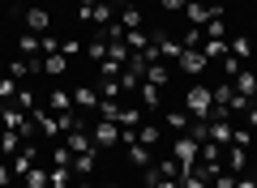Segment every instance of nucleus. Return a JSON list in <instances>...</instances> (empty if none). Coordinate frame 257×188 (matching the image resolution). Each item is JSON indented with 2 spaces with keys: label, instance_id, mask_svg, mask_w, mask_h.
Here are the masks:
<instances>
[{
  "label": "nucleus",
  "instance_id": "f257e3e1",
  "mask_svg": "<svg viewBox=\"0 0 257 188\" xmlns=\"http://www.w3.org/2000/svg\"><path fill=\"white\" fill-rule=\"evenodd\" d=\"M184 111H189L193 120H210V111H214V94L202 86V81H193V86L184 90Z\"/></svg>",
  "mask_w": 257,
  "mask_h": 188
},
{
  "label": "nucleus",
  "instance_id": "f03ea898",
  "mask_svg": "<svg viewBox=\"0 0 257 188\" xmlns=\"http://www.w3.org/2000/svg\"><path fill=\"white\" fill-rule=\"evenodd\" d=\"M197 150H202V145L193 141L189 133H180V137H176V141H172V158L180 162V171H189V167H197Z\"/></svg>",
  "mask_w": 257,
  "mask_h": 188
},
{
  "label": "nucleus",
  "instance_id": "7ed1b4c3",
  "mask_svg": "<svg viewBox=\"0 0 257 188\" xmlns=\"http://www.w3.org/2000/svg\"><path fill=\"white\" fill-rule=\"evenodd\" d=\"M184 18H189V26H206V22L223 18V5H202V0H189V5H184Z\"/></svg>",
  "mask_w": 257,
  "mask_h": 188
},
{
  "label": "nucleus",
  "instance_id": "20e7f679",
  "mask_svg": "<svg viewBox=\"0 0 257 188\" xmlns=\"http://www.w3.org/2000/svg\"><path fill=\"white\" fill-rule=\"evenodd\" d=\"M176 64H180V73H189V77H202V73H206V64H210V60L202 56V47H184V52H180V60H176Z\"/></svg>",
  "mask_w": 257,
  "mask_h": 188
},
{
  "label": "nucleus",
  "instance_id": "39448f33",
  "mask_svg": "<svg viewBox=\"0 0 257 188\" xmlns=\"http://www.w3.org/2000/svg\"><path fill=\"white\" fill-rule=\"evenodd\" d=\"M52 26H56V22H52V13H47L43 5H30V9H26V30H30V35H47Z\"/></svg>",
  "mask_w": 257,
  "mask_h": 188
},
{
  "label": "nucleus",
  "instance_id": "423d86ee",
  "mask_svg": "<svg viewBox=\"0 0 257 188\" xmlns=\"http://www.w3.org/2000/svg\"><path fill=\"white\" fill-rule=\"evenodd\" d=\"M35 162H39V145H30V141H26V145H22V150L9 158V167H13V175H26Z\"/></svg>",
  "mask_w": 257,
  "mask_h": 188
},
{
  "label": "nucleus",
  "instance_id": "0eeeda50",
  "mask_svg": "<svg viewBox=\"0 0 257 188\" xmlns=\"http://www.w3.org/2000/svg\"><path fill=\"white\" fill-rule=\"evenodd\" d=\"M94 145H103V150L120 145V124L116 120H99V124H94Z\"/></svg>",
  "mask_w": 257,
  "mask_h": 188
},
{
  "label": "nucleus",
  "instance_id": "6e6552de",
  "mask_svg": "<svg viewBox=\"0 0 257 188\" xmlns=\"http://www.w3.org/2000/svg\"><path fill=\"white\" fill-rule=\"evenodd\" d=\"M116 124L120 128H138V124H146V107H133V103H120V111H116Z\"/></svg>",
  "mask_w": 257,
  "mask_h": 188
},
{
  "label": "nucleus",
  "instance_id": "1a4fd4ad",
  "mask_svg": "<svg viewBox=\"0 0 257 188\" xmlns=\"http://www.w3.org/2000/svg\"><path fill=\"white\" fill-rule=\"evenodd\" d=\"M99 99H103V94L94 86H77L73 90V107L77 111H99Z\"/></svg>",
  "mask_w": 257,
  "mask_h": 188
},
{
  "label": "nucleus",
  "instance_id": "9d476101",
  "mask_svg": "<svg viewBox=\"0 0 257 188\" xmlns=\"http://www.w3.org/2000/svg\"><path fill=\"white\" fill-rule=\"evenodd\" d=\"M47 111H56V116H64V111H73V90H47Z\"/></svg>",
  "mask_w": 257,
  "mask_h": 188
},
{
  "label": "nucleus",
  "instance_id": "9b49d317",
  "mask_svg": "<svg viewBox=\"0 0 257 188\" xmlns=\"http://www.w3.org/2000/svg\"><path fill=\"white\" fill-rule=\"evenodd\" d=\"M206 124H210V141H214V145H231V133H236V128H231V116L206 120Z\"/></svg>",
  "mask_w": 257,
  "mask_h": 188
},
{
  "label": "nucleus",
  "instance_id": "f8f14e48",
  "mask_svg": "<svg viewBox=\"0 0 257 188\" xmlns=\"http://www.w3.org/2000/svg\"><path fill=\"white\" fill-rule=\"evenodd\" d=\"M202 56H206V60H227L231 43H227V39H202Z\"/></svg>",
  "mask_w": 257,
  "mask_h": 188
},
{
  "label": "nucleus",
  "instance_id": "ddd939ff",
  "mask_svg": "<svg viewBox=\"0 0 257 188\" xmlns=\"http://www.w3.org/2000/svg\"><path fill=\"white\" fill-rule=\"evenodd\" d=\"M159 99H163V90H159L155 81H142V86H138V103H142L146 111H155V107H159Z\"/></svg>",
  "mask_w": 257,
  "mask_h": 188
},
{
  "label": "nucleus",
  "instance_id": "4468645a",
  "mask_svg": "<svg viewBox=\"0 0 257 188\" xmlns=\"http://www.w3.org/2000/svg\"><path fill=\"white\" fill-rule=\"evenodd\" d=\"M231 86L244 94V99H257V73H248V69H240L236 77H231Z\"/></svg>",
  "mask_w": 257,
  "mask_h": 188
},
{
  "label": "nucleus",
  "instance_id": "2eb2a0df",
  "mask_svg": "<svg viewBox=\"0 0 257 188\" xmlns=\"http://www.w3.org/2000/svg\"><path fill=\"white\" fill-rule=\"evenodd\" d=\"M47 179H52V188H73V167H69V162H56V167L47 171Z\"/></svg>",
  "mask_w": 257,
  "mask_h": 188
},
{
  "label": "nucleus",
  "instance_id": "dca6fc26",
  "mask_svg": "<svg viewBox=\"0 0 257 188\" xmlns=\"http://www.w3.org/2000/svg\"><path fill=\"white\" fill-rule=\"evenodd\" d=\"M64 145H69V154H90V133L86 128H73V133L64 137Z\"/></svg>",
  "mask_w": 257,
  "mask_h": 188
},
{
  "label": "nucleus",
  "instance_id": "f3484780",
  "mask_svg": "<svg viewBox=\"0 0 257 188\" xmlns=\"http://www.w3.org/2000/svg\"><path fill=\"white\" fill-rule=\"evenodd\" d=\"M180 188H210V175L202 167H189V171H180Z\"/></svg>",
  "mask_w": 257,
  "mask_h": 188
},
{
  "label": "nucleus",
  "instance_id": "a211bd4d",
  "mask_svg": "<svg viewBox=\"0 0 257 188\" xmlns=\"http://www.w3.org/2000/svg\"><path fill=\"white\" fill-rule=\"evenodd\" d=\"M116 81H120V90H124V94H138V86H142V81H146V77H142L138 69H128V64H124Z\"/></svg>",
  "mask_w": 257,
  "mask_h": 188
},
{
  "label": "nucleus",
  "instance_id": "6ab92c4d",
  "mask_svg": "<svg viewBox=\"0 0 257 188\" xmlns=\"http://www.w3.org/2000/svg\"><path fill=\"white\" fill-rule=\"evenodd\" d=\"M227 162H223V167H231V175H240V171H244L248 167V150H244V145H227Z\"/></svg>",
  "mask_w": 257,
  "mask_h": 188
},
{
  "label": "nucleus",
  "instance_id": "aec40b11",
  "mask_svg": "<svg viewBox=\"0 0 257 188\" xmlns=\"http://www.w3.org/2000/svg\"><path fill=\"white\" fill-rule=\"evenodd\" d=\"M116 22L124 30H142V9H138V5H124V9L116 13Z\"/></svg>",
  "mask_w": 257,
  "mask_h": 188
},
{
  "label": "nucleus",
  "instance_id": "412c9836",
  "mask_svg": "<svg viewBox=\"0 0 257 188\" xmlns=\"http://www.w3.org/2000/svg\"><path fill=\"white\" fill-rule=\"evenodd\" d=\"M163 124L167 128H176V133H189V124H193V116H189V111H167V116H163Z\"/></svg>",
  "mask_w": 257,
  "mask_h": 188
},
{
  "label": "nucleus",
  "instance_id": "4be33fe9",
  "mask_svg": "<svg viewBox=\"0 0 257 188\" xmlns=\"http://www.w3.org/2000/svg\"><path fill=\"white\" fill-rule=\"evenodd\" d=\"M124 47H128V52H146L150 35H146V30H124Z\"/></svg>",
  "mask_w": 257,
  "mask_h": 188
},
{
  "label": "nucleus",
  "instance_id": "5701e85b",
  "mask_svg": "<svg viewBox=\"0 0 257 188\" xmlns=\"http://www.w3.org/2000/svg\"><path fill=\"white\" fill-rule=\"evenodd\" d=\"M155 43H159V56H167V60H180V52H184V47L176 43V39H167V35H155Z\"/></svg>",
  "mask_w": 257,
  "mask_h": 188
},
{
  "label": "nucleus",
  "instance_id": "b1692460",
  "mask_svg": "<svg viewBox=\"0 0 257 188\" xmlns=\"http://www.w3.org/2000/svg\"><path fill=\"white\" fill-rule=\"evenodd\" d=\"M64 69H69V60H64L60 52H56V56H43V73H47V77H64Z\"/></svg>",
  "mask_w": 257,
  "mask_h": 188
},
{
  "label": "nucleus",
  "instance_id": "393cba45",
  "mask_svg": "<svg viewBox=\"0 0 257 188\" xmlns=\"http://www.w3.org/2000/svg\"><path fill=\"white\" fill-rule=\"evenodd\" d=\"M69 167H73V175H90V171H94V150L90 154H73V162H69Z\"/></svg>",
  "mask_w": 257,
  "mask_h": 188
},
{
  "label": "nucleus",
  "instance_id": "a878e982",
  "mask_svg": "<svg viewBox=\"0 0 257 188\" xmlns=\"http://www.w3.org/2000/svg\"><path fill=\"white\" fill-rule=\"evenodd\" d=\"M22 179H26V188H52V179H47V171L39 167V162H35V167H30Z\"/></svg>",
  "mask_w": 257,
  "mask_h": 188
},
{
  "label": "nucleus",
  "instance_id": "bb28decb",
  "mask_svg": "<svg viewBox=\"0 0 257 188\" xmlns=\"http://www.w3.org/2000/svg\"><path fill=\"white\" fill-rule=\"evenodd\" d=\"M0 145H5V158H13V154L22 150V133H13V128H5V133H0Z\"/></svg>",
  "mask_w": 257,
  "mask_h": 188
},
{
  "label": "nucleus",
  "instance_id": "cd10ccee",
  "mask_svg": "<svg viewBox=\"0 0 257 188\" xmlns=\"http://www.w3.org/2000/svg\"><path fill=\"white\" fill-rule=\"evenodd\" d=\"M231 56H236V60H248V56H253V39L236 35V39H231Z\"/></svg>",
  "mask_w": 257,
  "mask_h": 188
},
{
  "label": "nucleus",
  "instance_id": "c85d7f7f",
  "mask_svg": "<svg viewBox=\"0 0 257 188\" xmlns=\"http://www.w3.org/2000/svg\"><path fill=\"white\" fill-rule=\"evenodd\" d=\"M138 141H142V145H159V141H163V128H155V124H138Z\"/></svg>",
  "mask_w": 257,
  "mask_h": 188
},
{
  "label": "nucleus",
  "instance_id": "c756f323",
  "mask_svg": "<svg viewBox=\"0 0 257 188\" xmlns=\"http://www.w3.org/2000/svg\"><path fill=\"white\" fill-rule=\"evenodd\" d=\"M18 90H22V81H13L9 73H5V77H0V103H13V99H18Z\"/></svg>",
  "mask_w": 257,
  "mask_h": 188
},
{
  "label": "nucleus",
  "instance_id": "7c9ffc66",
  "mask_svg": "<svg viewBox=\"0 0 257 188\" xmlns=\"http://www.w3.org/2000/svg\"><path fill=\"white\" fill-rule=\"evenodd\" d=\"M146 81H155V86H159V90H163V86H167V81H172V73H167V69H163V64H146Z\"/></svg>",
  "mask_w": 257,
  "mask_h": 188
},
{
  "label": "nucleus",
  "instance_id": "2f4dec72",
  "mask_svg": "<svg viewBox=\"0 0 257 188\" xmlns=\"http://www.w3.org/2000/svg\"><path fill=\"white\" fill-rule=\"evenodd\" d=\"M99 94H103V99H120L124 90H120V81H116V77H99Z\"/></svg>",
  "mask_w": 257,
  "mask_h": 188
},
{
  "label": "nucleus",
  "instance_id": "473e14b6",
  "mask_svg": "<svg viewBox=\"0 0 257 188\" xmlns=\"http://www.w3.org/2000/svg\"><path fill=\"white\" fill-rule=\"evenodd\" d=\"M86 56H90V60H107V39H94V43H86Z\"/></svg>",
  "mask_w": 257,
  "mask_h": 188
},
{
  "label": "nucleus",
  "instance_id": "72a5a7b5",
  "mask_svg": "<svg viewBox=\"0 0 257 188\" xmlns=\"http://www.w3.org/2000/svg\"><path fill=\"white\" fill-rule=\"evenodd\" d=\"M202 35H206V39H223V35H227V26H223V18L206 22V26H202Z\"/></svg>",
  "mask_w": 257,
  "mask_h": 188
},
{
  "label": "nucleus",
  "instance_id": "f704fd0d",
  "mask_svg": "<svg viewBox=\"0 0 257 188\" xmlns=\"http://www.w3.org/2000/svg\"><path fill=\"white\" fill-rule=\"evenodd\" d=\"M18 47H22V56H39V35H30V30H26Z\"/></svg>",
  "mask_w": 257,
  "mask_h": 188
},
{
  "label": "nucleus",
  "instance_id": "c9c22d12",
  "mask_svg": "<svg viewBox=\"0 0 257 188\" xmlns=\"http://www.w3.org/2000/svg\"><path fill=\"white\" fill-rule=\"evenodd\" d=\"M210 188H236V175L231 171H219V175H210Z\"/></svg>",
  "mask_w": 257,
  "mask_h": 188
},
{
  "label": "nucleus",
  "instance_id": "e433bc0d",
  "mask_svg": "<svg viewBox=\"0 0 257 188\" xmlns=\"http://www.w3.org/2000/svg\"><path fill=\"white\" fill-rule=\"evenodd\" d=\"M240 69H244V64H240V60H236V56H227V60H223V77H227V81H231V77H236V73H240Z\"/></svg>",
  "mask_w": 257,
  "mask_h": 188
},
{
  "label": "nucleus",
  "instance_id": "4c0bfd02",
  "mask_svg": "<svg viewBox=\"0 0 257 188\" xmlns=\"http://www.w3.org/2000/svg\"><path fill=\"white\" fill-rule=\"evenodd\" d=\"M248 141H253V133H248V128H236V133H231V145H244V150H248Z\"/></svg>",
  "mask_w": 257,
  "mask_h": 188
},
{
  "label": "nucleus",
  "instance_id": "58836bf2",
  "mask_svg": "<svg viewBox=\"0 0 257 188\" xmlns=\"http://www.w3.org/2000/svg\"><path fill=\"white\" fill-rule=\"evenodd\" d=\"M77 52H82V43H77V39H64V43H60V56H77Z\"/></svg>",
  "mask_w": 257,
  "mask_h": 188
},
{
  "label": "nucleus",
  "instance_id": "ea45409f",
  "mask_svg": "<svg viewBox=\"0 0 257 188\" xmlns=\"http://www.w3.org/2000/svg\"><path fill=\"white\" fill-rule=\"evenodd\" d=\"M52 162H73V154H69V145H56V154H52Z\"/></svg>",
  "mask_w": 257,
  "mask_h": 188
},
{
  "label": "nucleus",
  "instance_id": "a19ab883",
  "mask_svg": "<svg viewBox=\"0 0 257 188\" xmlns=\"http://www.w3.org/2000/svg\"><path fill=\"white\" fill-rule=\"evenodd\" d=\"M184 5H189V0H163V9H167V13H184Z\"/></svg>",
  "mask_w": 257,
  "mask_h": 188
},
{
  "label": "nucleus",
  "instance_id": "79ce46f5",
  "mask_svg": "<svg viewBox=\"0 0 257 188\" xmlns=\"http://www.w3.org/2000/svg\"><path fill=\"white\" fill-rule=\"evenodd\" d=\"M9 179H13V167H5V162H0V188H9Z\"/></svg>",
  "mask_w": 257,
  "mask_h": 188
},
{
  "label": "nucleus",
  "instance_id": "37998d69",
  "mask_svg": "<svg viewBox=\"0 0 257 188\" xmlns=\"http://www.w3.org/2000/svg\"><path fill=\"white\" fill-rule=\"evenodd\" d=\"M236 188H257V179H244V175H236Z\"/></svg>",
  "mask_w": 257,
  "mask_h": 188
},
{
  "label": "nucleus",
  "instance_id": "c03bdc74",
  "mask_svg": "<svg viewBox=\"0 0 257 188\" xmlns=\"http://www.w3.org/2000/svg\"><path fill=\"white\" fill-rule=\"evenodd\" d=\"M159 188H180V175H176V179H163Z\"/></svg>",
  "mask_w": 257,
  "mask_h": 188
},
{
  "label": "nucleus",
  "instance_id": "a18cd8bd",
  "mask_svg": "<svg viewBox=\"0 0 257 188\" xmlns=\"http://www.w3.org/2000/svg\"><path fill=\"white\" fill-rule=\"evenodd\" d=\"M73 188H90V184H86V179H77V184H73Z\"/></svg>",
  "mask_w": 257,
  "mask_h": 188
},
{
  "label": "nucleus",
  "instance_id": "49530a36",
  "mask_svg": "<svg viewBox=\"0 0 257 188\" xmlns=\"http://www.w3.org/2000/svg\"><path fill=\"white\" fill-rule=\"evenodd\" d=\"M77 5H94V0H77Z\"/></svg>",
  "mask_w": 257,
  "mask_h": 188
},
{
  "label": "nucleus",
  "instance_id": "de8ad7c7",
  "mask_svg": "<svg viewBox=\"0 0 257 188\" xmlns=\"http://www.w3.org/2000/svg\"><path fill=\"white\" fill-rule=\"evenodd\" d=\"M0 162H5V145H0Z\"/></svg>",
  "mask_w": 257,
  "mask_h": 188
},
{
  "label": "nucleus",
  "instance_id": "09e8293b",
  "mask_svg": "<svg viewBox=\"0 0 257 188\" xmlns=\"http://www.w3.org/2000/svg\"><path fill=\"white\" fill-rule=\"evenodd\" d=\"M0 120H5V103H0Z\"/></svg>",
  "mask_w": 257,
  "mask_h": 188
},
{
  "label": "nucleus",
  "instance_id": "8fccbe9b",
  "mask_svg": "<svg viewBox=\"0 0 257 188\" xmlns=\"http://www.w3.org/2000/svg\"><path fill=\"white\" fill-rule=\"evenodd\" d=\"M103 188H120V184H103Z\"/></svg>",
  "mask_w": 257,
  "mask_h": 188
},
{
  "label": "nucleus",
  "instance_id": "3c124183",
  "mask_svg": "<svg viewBox=\"0 0 257 188\" xmlns=\"http://www.w3.org/2000/svg\"><path fill=\"white\" fill-rule=\"evenodd\" d=\"M0 77H5V64H0Z\"/></svg>",
  "mask_w": 257,
  "mask_h": 188
}]
</instances>
